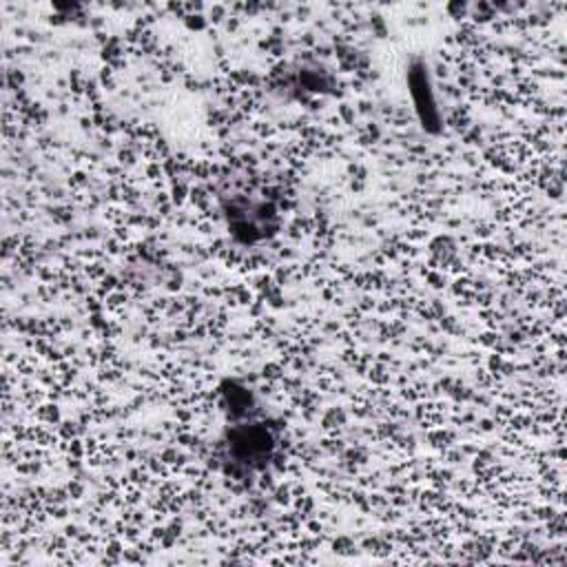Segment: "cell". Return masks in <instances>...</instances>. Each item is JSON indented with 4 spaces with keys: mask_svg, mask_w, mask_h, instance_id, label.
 <instances>
[{
    "mask_svg": "<svg viewBox=\"0 0 567 567\" xmlns=\"http://www.w3.org/2000/svg\"><path fill=\"white\" fill-rule=\"evenodd\" d=\"M277 427L264 419H241L233 421L224 436V461L230 472L239 478L264 472L275 458L279 436Z\"/></svg>",
    "mask_w": 567,
    "mask_h": 567,
    "instance_id": "1",
    "label": "cell"
},
{
    "mask_svg": "<svg viewBox=\"0 0 567 567\" xmlns=\"http://www.w3.org/2000/svg\"><path fill=\"white\" fill-rule=\"evenodd\" d=\"M408 84H410V95L419 115V122L423 126V131L436 135L441 131V115L436 109V100H434V91H432V80H430V71H427V62L416 58L410 64L408 71Z\"/></svg>",
    "mask_w": 567,
    "mask_h": 567,
    "instance_id": "2",
    "label": "cell"
}]
</instances>
